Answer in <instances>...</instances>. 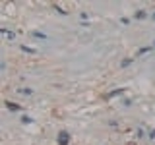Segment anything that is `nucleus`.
Masks as SVG:
<instances>
[{
	"mask_svg": "<svg viewBox=\"0 0 155 145\" xmlns=\"http://www.w3.org/2000/svg\"><path fill=\"white\" fill-rule=\"evenodd\" d=\"M58 141H60V145H66V143H68V134H66V132H62V134H60V137H58Z\"/></svg>",
	"mask_w": 155,
	"mask_h": 145,
	"instance_id": "f257e3e1",
	"label": "nucleus"
},
{
	"mask_svg": "<svg viewBox=\"0 0 155 145\" xmlns=\"http://www.w3.org/2000/svg\"><path fill=\"white\" fill-rule=\"evenodd\" d=\"M0 31H2L4 35H6V37L10 39V41H14V39H16V35H14V33H10V31H6V29H0Z\"/></svg>",
	"mask_w": 155,
	"mask_h": 145,
	"instance_id": "f03ea898",
	"label": "nucleus"
},
{
	"mask_svg": "<svg viewBox=\"0 0 155 145\" xmlns=\"http://www.w3.org/2000/svg\"><path fill=\"white\" fill-rule=\"evenodd\" d=\"M120 93H124V89H116V91H113V93H109V97H116V95H120Z\"/></svg>",
	"mask_w": 155,
	"mask_h": 145,
	"instance_id": "7ed1b4c3",
	"label": "nucleus"
},
{
	"mask_svg": "<svg viewBox=\"0 0 155 145\" xmlns=\"http://www.w3.org/2000/svg\"><path fill=\"white\" fill-rule=\"evenodd\" d=\"M8 108H10V110H19V106L14 105V103H8Z\"/></svg>",
	"mask_w": 155,
	"mask_h": 145,
	"instance_id": "20e7f679",
	"label": "nucleus"
},
{
	"mask_svg": "<svg viewBox=\"0 0 155 145\" xmlns=\"http://www.w3.org/2000/svg\"><path fill=\"white\" fill-rule=\"evenodd\" d=\"M136 18H140V19H142V18H145V12H143V10H140V12H136Z\"/></svg>",
	"mask_w": 155,
	"mask_h": 145,
	"instance_id": "39448f33",
	"label": "nucleus"
},
{
	"mask_svg": "<svg viewBox=\"0 0 155 145\" xmlns=\"http://www.w3.org/2000/svg\"><path fill=\"white\" fill-rule=\"evenodd\" d=\"M153 19H155V14H153Z\"/></svg>",
	"mask_w": 155,
	"mask_h": 145,
	"instance_id": "423d86ee",
	"label": "nucleus"
}]
</instances>
